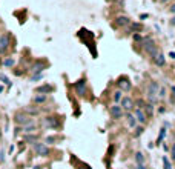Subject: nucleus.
I'll list each match as a JSON object with an SVG mask.
<instances>
[{
	"instance_id": "25",
	"label": "nucleus",
	"mask_w": 175,
	"mask_h": 169,
	"mask_svg": "<svg viewBox=\"0 0 175 169\" xmlns=\"http://www.w3.org/2000/svg\"><path fill=\"white\" fill-rule=\"evenodd\" d=\"M112 97H114V102H115V103L122 102V99H123V97H122V91H115Z\"/></svg>"
},
{
	"instance_id": "4",
	"label": "nucleus",
	"mask_w": 175,
	"mask_h": 169,
	"mask_svg": "<svg viewBox=\"0 0 175 169\" xmlns=\"http://www.w3.org/2000/svg\"><path fill=\"white\" fill-rule=\"evenodd\" d=\"M14 122L17 123V124H20L22 128H23L25 124H28V123L32 122V118L28 115V114H25V112H17V114L14 115Z\"/></svg>"
},
{
	"instance_id": "3",
	"label": "nucleus",
	"mask_w": 175,
	"mask_h": 169,
	"mask_svg": "<svg viewBox=\"0 0 175 169\" xmlns=\"http://www.w3.org/2000/svg\"><path fill=\"white\" fill-rule=\"evenodd\" d=\"M32 151L35 152V155H40V157L49 155V148L45 143H40V141H35V143L32 145Z\"/></svg>"
},
{
	"instance_id": "20",
	"label": "nucleus",
	"mask_w": 175,
	"mask_h": 169,
	"mask_svg": "<svg viewBox=\"0 0 175 169\" xmlns=\"http://www.w3.org/2000/svg\"><path fill=\"white\" fill-rule=\"evenodd\" d=\"M25 114H28V115H37L39 114V109L37 108H31V106H28V108H25V111H23Z\"/></svg>"
},
{
	"instance_id": "16",
	"label": "nucleus",
	"mask_w": 175,
	"mask_h": 169,
	"mask_svg": "<svg viewBox=\"0 0 175 169\" xmlns=\"http://www.w3.org/2000/svg\"><path fill=\"white\" fill-rule=\"evenodd\" d=\"M35 129H37V124L34 122H31L28 124H25L23 126V132L25 134H31V132H35Z\"/></svg>"
},
{
	"instance_id": "36",
	"label": "nucleus",
	"mask_w": 175,
	"mask_h": 169,
	"mask_svg": "<svg viewBox=\"0 0 175 169\" xmlns=\"http://www.w3.org/2000/svg\"><path fill=\"white\" fill-rule=\"evenodd\" d=\"M171 25H172V26H175V17H174V19H171Z\"/></svg>"
},
{
	"instance_id": "40",
	"label": "nucleus",
	"mask_w": 175,
	"mask_h": 169,
	"mask_svg": "<svg viewBox=\"0 0 175 169\" xmlns=\"http://www.w3.org/2000/svg\"><path fill=\"white\" fill-rule=\"evenodd\" d=\"M2 135H3V134H2V129H0V138H2Z\"/></svg>"
},
{
	"instance_id": "24",
	"label": "nucleus",
	"mask_w": 175,
	"mask_h": 169,
	"mask_svg": "<svg viewBox=\"0 0 175 169\" xmlns=\"http://www.w3.org/2000/svg\"><path fill=\"white\" fill-rule=\"evenodd\" d=\"M163 169H172V165L167 157H163Z\"/></svg>"
},
{
	"instance_id": "11",
	"label": "nucleus",
	"mask_w": 175,
	"mask_h": 169,
	"mask_svg": "<svg viewBox=\"0 0 175 169\" xmlns=\"http://www.w3.org/2000/svg\"><path fill=\"white\" fill-rule=\"evenodd\" d=\"M134 115H135V118H137V122H138V123H141V124H144L146 123V114H144V111L143 109H137V108H135V109H134Z\"/></svg>"
},
{
	"instance_id": "39",
	"label": "nucleus",
	"mask_w": 175,
	"mask_h": 169,
	"mask_svg": "<svg viewBox=\"0 0 175 169\" xmlns=\"http://www.w3.org/2000/svg\"><path fill=\"white\" fill-rule=\"evenodd\" d=\"M2 91H3V86H2V85H0V92H2Z\"/></svg>"
},
{
	"instance_id": "10",
	"label": "nucleus",
	"mask_w": 175,
	"mask_h": 169,
	"mask_svg": "<svg viewBox=\"0 0 175 169\" xmlns=\"http://www.w3.org/2000/svg\"><path fill=\"white\" fill-rule=\"evenodd\" d=\"M9 48V37L5 34V35H0V54L6 52V49Z\"/></svg>"
},
{
	"instance_id": "32",
	"label": "nucleus",
	"mask_w": 175,
	"mask_h": 169,
	"mask_svg": "<svg viewBox=\"0 0 175 169\" xmlns=\"http://www.w3.org/2000/svg\"><path fill=\"white\" fill-rule=\"evenodd\" d=\"M165 94H166V89L161 86V88H160V91H158V97H165Z\"/></svg>"
},
{
	"instance_id": "19",
	"label": "nucleus",
	"mask_w": 175,
	"mask_h": 169,
	"mask_svg": "<svg viewBox=\"0 0 175 169\" xmlns=\"http://www.w3.org/2000/svg\"><path fill=\"white\" fill-rule=\"evenodd\" d=\"M46 100H48V95H45V94H35V97H34V103H37V105L45 103Z\"/></svg>"
},
{
	"instance_id": "13",
	"label": "nucleus",
	"mask_w": 175,
	"mask_h": 169,
	"mask_svg": "<svg viewBox=\"0 0 175 169\" xmlns=\"http://www.w3.org/2000/svg\"><path fill=\"white\" fill-rule=\"evenodd\" d=\"M126 122H128V126L129 128H137V118H135V115L134 114H131V112H128L126 114Z\"/></svg>"
},
{
	"instance_id": "37",
	"label": "nucleus",
	"mask_w": 175,
	"mask_h": 169,
	"mask_svg": "<svg viewBox=\"0 0 175 169\" xmlns=\"http://www.w3.org/2000/svg\"><path fill=\"white\" fill-rule=\"evenodd\" d=\"M169 56H171L172 58H175V52H171V54H169Z\"/></svg>"
},
{
	"instance_id": "30",
	"label": "nucleus",
	"mask_w": 175,
	"mask_h": 169,
	"mask_svg": "<svg viewBox=\"0 0 175 169\" xmlns=\"http://www.w3.org/2000/svg\"><path fill=\"white\" fill-rule=\"evenodd\" d=\"M131 26H132L134 31H141V25H140V23H132Z\"/></svg>"
},
{
	"instance_id": "27",
	"label": "nucleus",
	"mask_w": 175,
	"mask_h": 169,
	"mask_svg": "<svg viewBox=\"0 0 175 169\" xmlns=\"http://www.w3.org/2000/svg\"><path fill=\"white\" fill-rule=\"evenodd\" d=\"M35 138H37V135H25V137H23V141H34V143H35Z\"/></svg>"
},
{
	"instance_id": "23",
	"label": "nucleus",
	"mask_w": 175,
	"mask_h": 169,
	"mask_svg": "<svg viewBox=\"0 0 175 169\" xmlns=\"http://www.w3.org/2000/svg\"><path fill=\"white\" fill-rule=\"evenodd\" d=\"M46 143L48 145H54L56 141H58V137H56V135H49V137H46Z\"/></svg>"
},
{
	"instance_id": "7",
	"label": "nucleus",
	"mask_w": 175,
	"mask_h": 169,
	"mask_svg": "<svg viewBox=\"0 0 175 169\" xmlns=\"http://www.w3.org/2000/svg\"><path fill=\"white\" fill-rule=\"evenodd\" d=\"M42 124H43V126H45V128H57L58 126V118L57 117H45V118H43L42 120Z\"/></svg>"
},
{
	"instance_id": "22",
	"label": "nucleus",
	"mask_w": 175,
	"mask_h": 169,
	"mask_svg": "<svg viewBox=\"0 0 175 169\" xmlns=\"http://www.w3.org/2000/svg\"><path fill=\"white\" fill-rule=\"evenodd\" d=\"M144 109H146V115H152L154 114V106H152V103H146V106H144Z\"/></svg>"
},
{
	"instance_id": "17",
	"label": "nucleus",
	"mask_w": 175,
	"mask_h": 169,
	"mask_svg": "<svg viewBox=\"0 0 175 169\" xmlns=\"http://www.w3.org/2000/svg\"><path fill=\"white\" fill-rule=\"evenodd\" d=\"M115 23L118 25V26H128L131 22H129V19L128 17H124V15H120V17H117L115 19Z\"/></svg>"
},
{
	"instance_id": "9",
	"label": "nucleus",
	"mask_w": 175,
	"mask_h": 169,
	"mask_svg": "<svg viewBox=\"0 0 175 169\" xmlns=\"http://www.w3.org/2000/svg\"><path fill=\"white\" fill-rule=\"evenodd\" d=\"M120 103H122L120 106L123 108V111H132L134 109V102H132V99H129V97H123Z\"/></svg>"
},
{
	"instance_id": "21",
	"label": "nucleus",
	"mask_w": 175,
	"mask_h": 169,
	"mask_svg": "<svg viewBox=\"0 0 175 169\" xmlns=\"http://www.w3.org/2000/svg\"><path fill=\"white\" fill-rule=\"evenodd\" d=\"M3 65H5L6 68H9V66H14V65H15V60H14L12 57H8V58H5V60H3Z\"/></svg>"
},
{
	"instance_id": "2",
	"label": "nucleus",
	"mask_w": 175,
	"mask_h": 169,
	"mask_svg": "<svg viewBox=\"0 0 175 169\" xmlns=\"http://www.w3.org/2000/svg\"><path fill=\"white\" fill-rule=\"evenodd\" d=\"M143 49L149 54L152 58L158 54V49H157V46H155V43H154V40H152V39H144L143 40Z\"/></svg>"
},
{
	"instance_id": "12",
	"label": "nucleus",
	"mask_w": 175,
	"mask_h": 169,
	"mask_svg": "<svg viewBox=\"0 0 175 169\" xmlns=\"http://www.w3.org/2000/svg\"><path fill=\"white\" fill-rule=\"evenodd\" d=\"M54 91V86H51V85H42V86H39V88H35V92L37 94H51V92Z\"/></svg>"
},
{
	"instance_id": "29",
	"label": "nucleus",
	"mask_w": 175,
	"mask_h": 169,
	"mask_svg": "<svg viewBox=\"0 0 175 169\" xmlns=\"http://www.w3.org/2000/svg\"><path fill=\"white\" fill-rule=\"evenodd\" d=\"M143 126H138V128H137L135 129V137H138V135H141V134H143Z\"/></svg>"
},
{
	"instance_id": "8",
	"label": "nucleus",
	"mask_w": 175,
	"mask_h": 169,
	"mask_svg": "<svg viewBox=\"0 0 175 169\" xmlns=\"http://www.w3.org/2000/svg\"><path fill=\"white\" fill-rule=\"evenodd\" d=\"M74 88H75V92H77V95H85V92H86V80L85 79H81L78 80L77 83L74 85Z\"/></svg>"
},
{
	"instance_id": "26",
	"label": "nucleus",
	"mask_w": 175,
	"mask_h": 169,
	"mask_svg": "<svg viewBox=\"0 0 175 169\" xmlns=\"http://www.w3.org/2000/svg\"><path fill=\"white\" fill-rule=\"evenodd\" d=\"M166 135V129L165 128H161L160 129V135H158V140H157V143H161V140H163V137Z\"/></svg>"
},
{
	"instance_id": "14",
	"label": "nucleus",
	"mask_w": 175,
	"mask_h": 169,
	"mask_svg": "<svg viewBox=\"0 0 175 169\" xmlns=\"http://www.w3.org/2000/svg\"><path fill=\"white\" fill-rule=\"evenodd\" d=\"M152 60H154V63L157 65V66H165V63H166V60H165V54H161V52H158Z\"/></svg>"
},
{
	"instance_id": "33",
	"label": "nucleus",
	"mask_w": 175,
	"mask_h": 169,
	"mask_svg": "<svg viewBox=\"0 0 175 169\" xmlns=\"http://www.w3.org/2000/svg\"><path fill=\"white\" fill-rule=\"evenodd\" d=\"M134 40H137V42H143L141 35H138V34H134Z\"/></svg>"
},
{
	"instance_id": "34",
	"label": "nucleus",
	"mask_w": 175,
	"mask_h": 169,
	"mask_svg": "<svg viewBox=\"0 0 175 169\" xmlns=\"http://www.w3.org/2000/svg\"><path fill=\"white\" fill-rule=\"evenodd\" d=\"M135 169H147V168H146L144 165H137V166H135Z\"/></svg>"
},
{
	"instance_id": "38",
	"label": "nucleus",
	"mask_w": 175,
	"mask_h": 169,
	"mask_svg": "<svg viewBox=\"0 0 175 169\" xmlns=\"http://www.w3.org/2000/svg\"><path fill=\"white\" fill-rule=\"evenodd\" d=\"M171 89H172V92H174V95H175V86H172V88H171Z\"/></svg>"
},
{
	"instance_id": "31",
	"label": "nucleus",
	"mask_w": 175,
	"mask_h": 169,
	"mask_svg": "<svg viewBox=\"0 0 175 169\" xmlns=\"http://www.w3.org/2000/svg\"><path fill=\"white\" fill-rule=\"evenodd\" d=\"M171 159L175 160V143L172 145V148H171Z\"/></svg>"
},
{
	"instance_id": "28",
	"label": "nucleus",
	"mask_w": 175,
	"mask_h": 169,
	"mask_svg": "<svg viewBox=\"0 0 175 169\" xmlns=\"http://www.w3.org/2000/svg\"><path fill=\"white\" fill-rule=\"evenodd\" d=\"M0 80H2V81H3L5 85H11L9 79H8V77H6V75H5V74H0Z\"/></svg>"
},
{
	"instance_id": "1",
	"label": "nucleus",
	"mask_w": 175,
	"mask_h": 169,
	"mask_svg": "<svg viewBox=\"0 0 175 169\" xmlns=\"http://www.w3.org/2000/svg\"><path fill=\"white\" fill-rule=\"evenodd\" d=\"M158 91H160L158 83L157 81H151L149 86H147V99H149V103H155L157 97H158Z\"/></svg>"
},
{
	"instance_id": "35",
	"label": "nucleus",
	"mask_w": 175,
	"mask_h": 169,
	"mask_svg": "<svg viewBox=\"0 0 175 169\" xmlns=\"http://www.w3.org/2000/svg\"><path fill=\"white\" fill-rule=\"evenodd\" d=\"M171 13H174V14H175V3H174L172 6H171Z\"/></svg>"
},
{
	"instance_id": "6",
	"label": "nucleus",
	"mask_w": 175,
	"mask_h": 169,
	"mask_svg": "<svg viewBox=\"0 0 175 169\" xmlns=\"http://www.w3.org/2000/svg\"><path fill=\"white\" fill-rule=\"evenodd\" d=\"M117 85H118L120 91H124V92L131 91V88H132V83H131V80L128 77H120L118 81H117Z\"/></svg>"
},
{
	"instance_id": "18",
	"label": "nucleus",
	"mask_w": 175,
	"mask_h": 169,
	"mask_svg": "<svg viewBox=\"0 0 175 169\" xmlns=\"http://www.w3.org/2000/svg\"><path fill=\"white\" fill-rule=\"evenodd\" d=\"M134 159H135V163H137V165H144V161H146L143 152H137Z\"/></svg>"
},
{
	"instance_id": "5",
	"label": "nucleus",
	"mask_w": 175,
	"mask_h": 169,
	"mask_svg": "<svg viewBox=\"0 0 175 169\" xmlns=\"http://www.w3.org/2000/svg\"><path fill=\"white\" fill-rule=\"evenodd\" d=\"M109 114H111L112 118L118 120V118H122L124 115V111H123V108L120 106V105H114V106L109 108Z\"/></svg>"
},
{
	"instance_id": "41",
	"label": "nucleus",
	"mask_w": 175,
	"mask_h": 169,
	"mask_svg": "<svg viewBox=\"0 0 175 169\" xmlns=\"http://www.w3.org/2000/svg\"><path fill=\"white\" fill-rule=\"evenodd\" d=\"M34 169H40V166H35V168H34Z\"/></svg>"
},
{
	"instance_id": "15",
	"label": "nucleus",
	"mask_w": 175,
	"mask_h": 169,
	"mask_svg": "<svg viewBox=\"0 0 175 169\" xmlns=\"http://www.w3.org/2000/svg\"><path fill=\"white\" fill-rule=\"evenodd\" d=\"M45 68H46V65L43 62H37V63H34V66H32V72H34V74H40Z\"/></svg>"
}]
</instances>
